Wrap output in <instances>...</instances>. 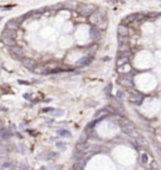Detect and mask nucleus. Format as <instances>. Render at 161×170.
<instances>
[{
  "mask_svg": "<svg viewBox=\"0 0 161 170\" xmlns=\"http://www.w3.org/2000/svg\"><path fill=\"white\" fill-rule=\"evenodd\" d=\"M83 165H84V163L80 164V161H77V163L73 165V170H83Z\"/></svg>",
  "mask_w": 161,
  "mask_h": 170,
  "instance_id": "4be33fe9",
  "label": "nucleus"
},
{
  "mask_svg": "<svg viewBox=\"0 0 161 170\" xmlns=\"http://www.w3.org/2000/svg\"><path fill=\"white\" fill-rule=\"evenodd\" d=\"M0 137H3V139L8 137V134H6V130L5 129H0Z\"/></svg>",
  "mask_w": 161,
  "mask_h": 170,
  "instance_id": "b1692460",
  "label": "nucleus"
},
{
  "mask_svg": "<svg viewBox=\"0 0 161 170\" xmlns=\"http://www.w3.org/2000/svg\"><path fill=\"white\" fill-rule=\"evenodd\" d=\"M141 163L142 164H147V163H149V155H147L146 152H142V154H141Z\"/></svg>",
  "mask_w": 161,
  "mask_h": 170,
  "instance_id": "aec40b11",
  "label": "nucleus"
},
{
  "mask_svg": "<svg viewBox=\"0 0 161 170\" xmlns=\"http://www.w3.org/2000/svg\"><path fill=\"white\" fill-rule=\"evenodd\" d=\"M130 91V96H129V101L133 105H140L143 101V97L140 92L133 91V90H129Z\"/></svg>",
  "mask_w": 161,
  "mask_h": 170,
  "instance_id": "39448f33",
  "label": "nucleus"
},
{
  "mask_svg": "<svg viewBox=\"0 0 161 170\" xmlns=\"http://www.w3.org/2000/svg\"><path fill=\"white\" fill-rule=\"evenodd\" d=\"M118 84H121L124 88L126 90H132L133 87V81H132V77H130L129 74H122L120 79H118Z\"/></svg>",
  "mask_w": 161,
  "mask_h": 170,
  "instance_id": "20e7f679",
  "label": "nucleus"
},
{
  "mask_svg": "<svg viewBox=\"0 0 161 170\" xmlns=\"http://www.w3.org/2000/svg\"><path fill=\"white\" fill-rule=\"evenodd\" d=\"M118 125L121 126V129L124 130L126 134H130L131 131L136 130L135 124H133V122H131L130 120H127V118H120V120H118Z\"/></svg>",
  "mask_w": 161,
  "mask_h": 170,
  "instance_id": "7ed1b4c3",
  "label": "nucleus"
},
{
  "mask_svg": "<svg viewBox=\"0 0 161 170\" xmlns=\"http://www.w3.org/2000/svg\"><path fill=\"white\" fill-rule=\"evenodd\" d=\"M117 34H118V37H121V38L129 37V34H130L129 27H127L126 24H120V25L117 27Z\"/></svg>",
  "mask_w": 161,
  "mask_h": 170,
  "instance_id": "423d86ee",
  "label": "nucleus"
},
{
  "mask_svg": "<svg viewBox=\"0 0 161 170\" xmlns=\"http://www.w3.org/2000/svg\"><path fill=\"white\" fill-rule=\"evenodd\" d=\"M57 147L62 149V150H66V144L64 142H57Z\"/></svg>",
  "mask_w": 161,
  "mask_h": 170,
  "instance_id": "393cba45",
  "label": "nucleus"
},
{
  "mask_svg": "<svg viewBox=\"0 0 161 170\" xmlns=\"http://www.w3.org/2000/svg\"><path fill=\"white\" fill-rule=\"evenodd\" d=\"M95 8L96 6L92 5V4H79L78 8H77V10H78V13L82 16H87V18H90L93 13L96 11Z\"/></svg>",
  "mask_w": 161,
  "mask_h": 170,
  "instance_id": "f257e3e1",
  "label": "nucleus"
},
{
  "mask_svg": "<svg viewBox=\"0 0 161 170\" xmlns=\"http://www.w3.org/2000/svg\"><path fill=\"white\" fill-rule=\"evenodd\" d=\"M22 63H23L24 67L28 68V69H33V68H35V64H37L35 61H34V59H32V58H23Z\"/></svg>",
  "mask_w": 161,
  "mask_h": 170,
  "instance_id": "6e6552de",
  "label": "nucleus"
},
{
  "mask_svg": "<svg viewBox=\"0 0 161 170\" xmlns=\"http://www.w3.org/2000/svg\"><path fill=\"white\" fill-rule=\"evenodd\" d=\"M79 4L76 3V1H66L64 4H63V8H66V9H77Z\"/></svg>",
  "mask_w": 161,
  "mask_h": 170,
  "instance_id": "ddd939ff",
  "label": "nucleus"
},
{
  "mask_svg": "<svg viewBox=\"0 0 161 170\" xmlns=\"http://www.w3.org/2000/svg\"><path fill=\"white\" fill-rule=\"evenodd\" d=\"M92 62V57L91 56H86V57H83L80 61L77 62V66H80V67H83V66H87L88 63H91Z\"/></svg>",
  "mask_w": 161,
  "mask_h": 170,
  "instance_id": "f8f14e48",
  "label": "nucleus"
},
{
  "mask_svg": "<svg viewBox=\"0 0 161 170\" xmlns=\"http://www.w3.org/2000/svg\"><path fill=\"white\" fill-rule=\"evenodd\" d=\"M118 68V72H120L121 74H130L131 73V71H132V67L130 66V63H127V64L125 66H121V67H117Z\"/></svg>",
  "mask_w": 161,
  "mask_h": 170,
  "instance_id": "9d476101",
  "label": "nucleus"
},
{
  "mask_svg": "<svg viewBox=\"0 0 161 170\" xmlns=\"http://www.w3.org/2000/svg\"><path fill=\"white\" fill-rule=\"evenodd\" d=\"M136 144L138 146H141V147H146L147 146V141L143 137H141V136H140L138 139H136Z\"/></svg>",
  "mask_w": 161,
  "mask_h": 170,
  "instance_id": "f3484780",
  "label": "nucleus"
},
{
  "mask_svg": "<svg viewBox=\"0 0 161 170\" xmlns=\"http://www.w3.org/2000/svg\"><path fill=\"white\" fill-rule=\"evenodd\" d=\"M10 52L16 59H20V57H23V54H24L23 48L22 47H18V45H13L10 48Z\"/></svg>",
  "mask_w": 161,
  "mask_h": 170,
  "instance_id": "0eeeda50",
  "label": "nucleus"
},
{
  "mask_svg": "<svg viewBox=\"0 0 161 170\" xmlns=\"http://www.w3.org/2000/svg\"><path fill=\"white\" fill-rule=\"evenodd\" d=\"M39 158L44 159V160H50L52 158H57V154H56V152H50V151H48V152H44L43 155H40Z\"/></svg>",
  "mask_w": 161,
  "mask_h": 170,
  "instance_id": "dca6fc26",
  "label": "nucleus"
},
{
  "mask_svg": "<svg viewBox=\"0 0 161 170\" xmlns=\"http://www.w3.org/2000/svg\"><path fill=\"white\" fill-rule=\"evenodd\" d=\"M129 50H131V45H130V43L118 44V53H122V52H129Z\"/></svg>",
  "mask_w": 161,
  "mask_h": 170,
  "instance_id": "2eb2a0df",
  "label": "nucleus"
},
{
  "mask_svg": "<svg viewBox=\"0 0 161 170\" xmlns=\"http://www.w3.org/2000/svg\"><path fill=\"white\" fill-rule=\"evenodd\" d=\"M130 62V58L129 57H118L117 62H116V66L117 67H121V66H125Z\"/></svg>",
  "mask_w": 161,
  "mask_h": 170,
  "instance_id": "4468645a",
  "label": "nucleus"
},
{
  "mask_svg": "<svg viewBox=\"0 0 161 170\" xmlns=\"http://www.w3.org/2000/svg\"><path fill=\"white\" fill-rule=\"evenodd\" d=\"M90 35H91V39H93V40L98 39L100 35H101V30H100V29L97 28V27L91 28V29H90Z\"/></svg>",
  "mask_w": 161,
  "mask_h": 170,
  "instance_id": "9b49d317",
  "label": "nucleus"
},
{
  "mask_svg": "<svg viewBox=\"0 0 161 170\" xmlns=\"http://www.w3.org/2000/svg\"><path fill=\"white\" fill-rule=\"evenodd\" d=\"M107 113H108V111L106 108H103V110H101V111H98V112H96V115H95V117L97 118V117H103V116H107Z\"/></svg>",
  "mask_w": 161,
  "mask_h": 170,
  "instance_id": "6ab92c4d",
  "label": "nucleus"
},
{
  "mask_svg": "<svg viewBox=\"0 0 161 170\" xmlns=\"http://www.w3.org/2000/svg\"><path fill=\"white\" fill-rule=\"evenodd\" d=\"M107 24H108V22H107V18H106V19H105L103 22L101 23V24H100V25H98V27H97V28H98L100 30H105V29L107 28Z\"/></svg>",
  "mask_w": 161,
  "mask_h": 170,
  "instance_id": "412c9836",
  "label": "nucleus"
},
{
  "mask_svg": "<svg viewBox=\"0 0 161 170\" xmlns=\"http://www.w3.org/2000/svg\"><path fill=\"white\" fill-rule=\"evenodd\" d=\"M10 169H11V164L5 163V164L1 165V169H0V170H10Z\"/></svg>",
  "mask_w": 161,
  "mask_h": 170,
  "instance_id": "5701e85b",
  "label": "nucleus"
},
{
  "mask_svg": "<svg viewBox=\"0 0 161 170\" xmlns=\"http://www.w3.org/2000/svg\"><path fill=\"white\" fill-rule=\"evenodd\" d=\"M57 132H58L59 136H64V137H69V136H71V132H69V131H67V130H64V129H59Z\"/></svg>",
  "mask_w": 161,
  "mask_h": 170,
  "instance_id": "a211bd4d",
  "label": "nucleus"
},
{
  "mask_svg": "<svg viewBox=\"0 0 161 170\" xmlns=\"http://www.w3.org/2000/svg\"><path fill=\"white\" fill-rule=\"evenodd\" d=\"M105 19H106V15H105V13L101 11V10H96V11L90 16V22H91L93 25H95V27H98V25L102 23Z\"/></svg>",
  "mask_w": 161,
  "mask_h": 170,
  "instance_id": "f03ea898",
  "label": "nucleus"
},
{
  "mask_svg": "<svg viewBox=\"0 0 161 170\" xmlns=\"http://www.w3.org/2000/svg\"><path fill=\"white\" fill-rule=\"evenodd\" d=\"M1 42L5 45H9V47H13V45H15V40H14V38H11L9 35H5V34H1Z\"/></svg>",
  "mask_w": 161,
  "mask_h": 170,
  "instance_id": "1a4fd4ad",
  "label": "nucleus"
}]
</instances>
